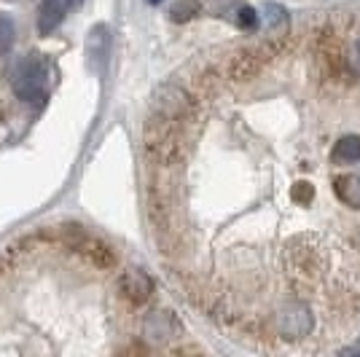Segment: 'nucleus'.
I'll list each match as a JSON object with an SVG mask.
<instances>
[{
  "instance_id": "nucleus-11",
  "label": "nucleus",
  "mask_w": 360,
  "mask_h": 357,
  "mask_svg": "<svg viewBox=\"0 0 360 357\" xmlns=\"http://www.w3.org/2000/svg\"><path fill=\"white\" fill-rule=\"evenodd\" d=\"M196 14H202V3L199 0H175L169 8V19L172 22H191Z\"/></svg>"
},
{
  "instance_id": "nucleus-13",
  "label": "nucleus",
  "mask_w": 360,
  "mask_h": 357,
  "mask_svg": "<svg viewBox=\"0 0 360 357\" xmlns=\"http://www.w3.org/2000/svg\"><path fill=\"white\" fill-rule=\"evenodd\" d=\"M264 19H266L269 27L283 30V27L288 25V11L280 6V3H264Z\"/></svg>"
},
{
  "instance_id": "nucleus-5",
  "label": "nucleus",
  "mask_w": 360,
  "mask_h": 357,
  "mask_svg": "<svg viewBox=\"0 0 360 357\" xmlns=\"http://www.w3.org/2000/svg\"><path fill=\"white\" fill-rule=\"evenodd\" d=\"M119 290L127 301L143 304V301H148L150 293H153V280H150L143 268H127L119 277Z\"/></svg>"
},
{
  "instance_id": "nucleus-15",
  "label": "nucleus",
  "mask_w": 360,
  "mask_h": 357,
  "mask_svg": "<svg viewBox=\"0 0 360 357\" xmlns=\"http://www.w3.org/2000/svg\"><path fill=\"white\" fill-rule=\"evenodd\" d=\"M347 62H349V70H352L355 75H360V38H355V41H352V46H349Z\"/></svg>"
},
{
  "instance_id": "nucleus-16",
  "label": "nucleus",
  "mask_w": 360,
  "mask_h": 357,
  "mask_svg": "<svg viewBox=\"0 0 360 357\" xmlns=\"http://www.w3.org/2000/svg\"><path fill=\"white\" fill-rule=\"evenodd\" d=\"M312 196H315V188L309 183H296L293 186V199L296 202H312Z\"/></svg>"
},
{
  "instance_id": "nucleus-19",
  "label": "nucleus",
  "mask_w": 360,
  "mask_h": 357,
  "mask_svg": "<svg viewBox=\"0 0 360 357\" xmlns=\"http://www.w3.org/2000/svg\"><path fill=\"white\" fill-rule=\"evenodd\" d=\"M81 3H84V0H65L68 8H75V6H81Z\"/></svg>"
},
{
  "instance_id": "nucleus-2",
  "label": "nucleus",
  "mask_w": 360,
  "mask_h": 357,
  "mask_svg": "<svg viewBox=\"0 0 360 357\" xmlns=\"http://www.w3.org/2000/svg\"><path fill=\"white\" fill-rule=\"evenodd\" d=\"M153 113L156 116H165L169 121H180L186 119V113L191 110V100H188V94L175 86V84H165V86H159V89L153 91Z\"/></svg>"
},
{
  "instance_id": "nucleus-12",
  "label": "nucleus",
  "mask_w": 360,
  "mask_h": 357,
  "mask_svg": "<svg viewBox=\"0 0 360 357\" xmlns=\"http://www.w3.org/2000/svg\"><path fill=\"white\" fill-rule=\"evenodd\" d=\"M81 247H84V253L89 255L97 266H108V264H113V253L108 250L103 242H97V239H84V242H81Z\"/></svg>"
},
{
  "instance_id": "nucleus-3",
  "label": "nucleus",
  "mask_w": 360,
  "mask_h": 357,
  "mask_svg": "<svg viewBox=\"0 0 360 357\" xmlns=\"http://www.w3.org/2000/svg\"><path fill=\"white\" fill-rule=\"evenodd\" d=\"M277 323H280V333L283 336L301 339V336H307L312 330V312L304 304H288L285 309L277 314Z\"/></svg>"
},
{
  "instance_id": "nucleus-20",
  "label": "nucleus",
  "mask_w": 360,
  "mask_h": 357,
  "mask_svg": "<svg viewBox=\"0 0 360 357\" xmlns=\"http://www.w3.org/2000/svg\"><path fill=\"white\" fill-rule=\"evenodd\" d=\"M150 6H159V3H162V0H148Z\"/></svg>"
},
{
  "instance_id": "nucleus-6",
  "label": "nucleus",
  "mask_w": 360,
  "mask_h": 357,
  "mask_svg": "<svg viewBox=\"0 0 360 357\" xmlns=\"http://www.w3.org/2000/svg\"><path fill=\"white\" fill-rule=\"evenodd\" d=\"M86 54H89L91 67L103 73L108 54H110V30H108V25H94L89 30V35H86Z\"/></svg>"
},
{
  "instance_id": "nucleus-14",
  "label": "nucleus",
  "mask_w": 360,
  "mask_h": 357,
  "mask_svg": "<svg viewBox=\"0 0 360 357\" xmlns=\"http://www.w3.org/2000/svg\"><path fill=\"white\" fill-rule=\"evenodd\" d=\"M11 46H14V22L0 14V57L8 54Z\"/></svg>"
},
{
  "instance_id": "nucleus-8",
  "label": "nucleus",
  "mask_w": 360,
  "mask_h": 357,
  "mask_svg": "<svg viewBox=\"0 0 360 357\" xmlns=\"http://www.w3.org/2000/svg\"><path fill=\"white\" fill-rule=\"evenodd\" d=\"M330 159L336 164H360V134H347L342 137L333 150H330Z\"/></svg>"
},
{
  "instance_id": "nucleus-10",
  "label": "nucleus",
  "mask_w": 360,
  "mask_h": 357,
  "mask_svg": "<svg viewBox=\"0 0 360 357\" xmlns=\"http://www.w3.org/2000/svg\"><path fill=\"white\" fill-rule=\"evenodd\" d=\"M231 19H234V25H237L240 30H248V32L258 30V14H255L253 6H248V3H237V6L231 8Z\"/></svg>"
},
{
  "instance_id": "nucleus-9",
  "label": "nucleus",
  "mask_w": 360,
  "mask_h": 357,
  "mask_svg": "<svg viewBox=\"0 0 360 357\" xmlns=\"http://www.w3.org/2000/svg\"><path fill=\"white\" fill-rule=\"evenodd\" d=\"M336 196L347 207L360 209V175H342L336 180Z\"/></svg>"
},
{
  "instance_id": "nucleus-18",
  "label": "nucleus",
  "mask_w": 360,
  "mask_h": 357,
  "mask_svg": "<svg viewBox=\"0 0 360 357\" xmlns=\"http://www.w3.org/2000/svg\"><path fill=\"white\" fill-rule=\"evenodd\" d=\"M345 355H360V344H358V346H349V349H345Z\"/></svg>"
},
{
  "instance_id": "nucleus-4",
  "label": "nucleus",
  "mask_w": 360,
  "mask_h": 357,
  "mask_svg": "<svg viewBox=\"0 0 360 357\" xmlns=\"http://www.w3.org/2000/svg\"><path fill=\"white\" fill-rule=\"evenodd\" d=\"M180 330V323L175 320V314L167 312V309H156V312H150L146 317V323H143V333H146V339L153 344H165L169 339H175Z\"/></svg>"
},
{
  "instance_id": "nucleus-7",
  "label": "nucleus",
  "mask_w": 360,
  "mask_h": 357,
  "mask_svg": "<svg viewBox=\"0 0 360 357\" xmlns=\"http://www.w3.org/2000/svg\"><path fill=\"white\" fill-rule=\"evenodd\" d=\"M65 0H44L38 8V32L41 35H51L62 25L65 19Z\"/></svg>"
},
{
  "instance_id": "nucleus-1",
  "label": "nucleus",
  "mask_w": 360,
  "mask_h": 357,
  "mask_svg": "<svg viewBox=\"0 0 360 357\" xmlns=\"http://www.w3.org/2000/svg\"><path fill=\"white\" fill-rule=\"evenodd\" d=\"M11 86L22 103L44 105L49 97V86H51V60L46 54H38V51L25 54L14 65Z\"/></svg>"
},
{
  "instance_id": "nucleus-17",
  "label": "nucleus",
  "mask_w": 360,
  "mask_h": 357,
  "mask_svg": "<svg viewBox=\"0 0 360 357\" xmlns=\"http://www.w3.org/2000/svg\"><path fill=\"white\" fill-rule=\"evenodd\" d=\"M8 261H11V253H8V250H3V253H0V271L6 268V264H8Z\"/></svg>"
}]
</instances>
